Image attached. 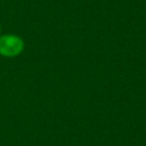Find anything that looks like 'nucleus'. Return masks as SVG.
Listing matches in <instances>:
<instances>
[{"label": "nucleus", "instance_id": "1", "mask_svg": "<svg viewBox=\"0 0 146 146\" xmlns=\"http://www.w3.org/2000/svg\"><path fill=\"white\" fill-rule=\"evenodd\" d=\"M24 48V42L16 35L7 34L0 37V54L13 57L20 54Z\"/></svg>", "mask_w": 146, "mask_h": 146}, {"label": "nucleus", "instance_id": "2", "mask_svg": "<svg viewBox=\"0 0 146 146\" xmlns=\"http://www.w3.org/2000/svg\"><path fill=\"white\" fill-rule=\"evenodd\" d=\"M0 31H1V28H0Z\"/></svg>", "mask_w": 146, "mask_h": 146}]
</instances>
